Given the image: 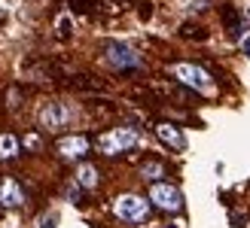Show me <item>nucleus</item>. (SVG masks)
<instances>
[{
	"instance_id": "1",
	"label": "nucleus",
	"mask_w": 250,
	"mask_h": 228,
	"mask_svg": "<svg viewBox=\"0 0 250 228\" xmlns=\"http://www.w3.org/2000/svg\"><path fill=\"white\" fill-rule=\"evenodd\" d=\"M134 143H137V131H134V128H113V131L101 134V140H98V146H101L104 155L125 152V149H131Z\"/></svg>"
},
{
	"instance_id": "2",
	"label": "nucleus",
	"mask_w": 250,
	"mask_h": 228,
	"mask_svg": "<svg viewBox=\"0 0 250 228\" xmlns=\"http://www.w3.org/2000/svg\"><path fill=\"white\" fill-rule=\"evenodd\" d=\"M113 210H116V216L125 219V222H144L146 213H149V204L141 195H119Z\"/></svg>"
},
{
	"instance_id": "3",
	"label": "nucleus",
	"mask_w": 250,
	"mask_h": 228,
	"mask_svg": "<svg viewBox=\"0 0 250 228\" xmlns=\"http://www.w3.org/2000/svg\"><path fill=\"white\" fill-rule=\"evenodd\" d=\"M174 76L183 82V85H189L195 88V92H214V82H210V76L202 70V67H195V64H174Z\"/></svg>"
},
{
	"instance_id": "4",
	"label": "nucleus",
	"mask_w": 250,
	"mask_h": 228,
	"mask_svg": "<svg viewBox=\"0 0 250 228\" xmlns=\"http://www.w3.org/2000/svg\"><path fill=\"white\" fill-rule=\"evenodd\" d=\"M149 201H153L156 207H162V210H180L183 195H180V189H177V186L153 183V189H149Z\"/></svg>"
},
{
	"instance_id": "5",
	"label": "nucleus",
	"mask_w": 250,
	"mask_h": 228,
	"mask_svg": "<svg viewBox=\"0 0 250 228\" xmlns=\"http://www.w3.org/2000/svg\"><path fill=\"white\" fill-rule=\"evenodd\" d=\"M107 61L113 67H119V70H125V67H141V58L134 55V49L122 46V43H110L107 46Z\"/></svg>"
},
{
	"instance_id": "6",
	"label": "nucleus",
	"mask_w": 250,
	"mask_h": 228,
	"mask_svg": "<svg viewBox=\"0 0 250 228\" xmlns=\"http://www.w3.org/2000/svg\"><path fill=\"white\" fill-rule=\"evenodd\" d=\"M67 119H70V110H67L64 104H46L43 113H40V122L46 125V128H52V131L64 128Z\"/></svg>"
},
{
	"instance_id": "7",
	"label": "nucleus",
	"mask_w": 250,
	"mask_h": 228,
	"mask_svg": "<svg viewBox=\"0 0 250 228\" xmlns=\"http://www.w3.org/2000/svg\"><path fill=\"white\" fill-rule=\"evenodd\" d=\"M58 152L64 158H83L85 152H89V140L80 134H73V137H61L58 140Z\"/></svg>"
},
{
	"instance_id": "8",
	"label": "nucleus",
	"mask_w": 250,
	"mask_h": 228,
	"mask_svg": "<svg viewBox=\"0 0 250 228\" xmlns=\"http://www.w3.org/2000/svg\"><path fill=\"white\" fill-rule=\"evenodd\" d=\"M156 134H159V140L168 143L171 149H183V146H186V137H183L177 128H174V125H168V122H162L159 128H156Z\"/></svg>"
},
{
	"instance_id": "9",
	"label": "nucleus",
	"mask_w": 250,
	"mask_h": 228,
	"mask_svg": "<svg viewBox=\"0 0 250 228\" xmlns=\"http://www.w3.org/2000/svg\"><path fill=\"white\" fill-rule=\"evenodd\" d=\"M21 189H19V183H12V180H3L0 183V204L3 207H19L21 204Z\"/></svg>"
},
{
	"instance_id": "10",
	"label": "nucleus",
	"mask_w": 250,
	"mask_h": 228,
	"mask_svg": "<svg viewBox=\"0 0 250 228\" xmlns=\"http://www.w3.org/2000/svg\"><path fill=\"white\" fill-rule=\"evenodd\" d=\"M19 152V137L16 134H0V158H12Z\"/></svg>"
},
{
	"instance_id": "11",
	"label": "nucleus",
	"mask_w": 250,
	"mask_h": 228,
	"mask_svg": "<svg viewBox=\"0 0 250 228\" xmlns=\"http://www.w3.org/2000/svg\"><path fill=\"white\" fill-rule=\"evenodd\" d=\"M77 183H80L83 189H95V183H98V171L92 168V164H83V168L77 171Z\"/></svg>"
},
{
	"instance_id": "12",
	"label": "nucleus",
	"mask_w": 250,
	"mask_h": 228,
	"mask_svg": "<svg viewBox=\"0 0 250 228\" xmlns=\"http://www.w3.org/2000/svg\"><path fill=\"white\" fill-rule=\"evenodd\" d=\"M144 176H146V180H156V176H162V164H156V161L144 164Z\"/></svg>"
},
{
	"instance_id": "13",
	"label": "nucleus",
	"mask_w": 250,
	"mask_h": 228,
	"mask_svg": "<svg viewBox=\"0 0 250 228\" xmlns=\"http://www.w3.org/2000/svg\"><path fill=\"white\" fill-rule=\"evenodd\" d=\"M70 24H73L70 16H61V19H58V31H61V34H70Z\"/></svg>"
},
{
	"instance_id": "14",
	"label": "nucleus",
	"mask_w": 250,
	"mask_h": 228,
	"mask_svg": "<svg viewBox=\"0 0 250 228\" xmlns=\"http://www.w3.org/2000/svg\"><path fill=\"white\" fill-rule=\"evenodd\" d=\"M55 222H58V216H55V213H49V216L43 219V225H40V228H55Z\"/></svg>"
},
{
	"instance_id": "15",
	"label": "nucleus",
	"mask_w": 250,
	"mask_h": 228,
	"mask_svg": "<svg viewBox=\"0 0 250 228\" xmlns=\"http://www.w3.org/2000/svg\"><path fill=\"white\" fill-rule=\"evenodd\" d=\"M24 143H28L31 149H40V137H37V134H28V140H24Z\"/></svg>"
},
{
	"instance_id": "16",
	"label": "nucleus",
	"mask_w": 250,
	"mask_h": 228,
	"mask_svg": "<svg viewBox=\"0 0 250 228\" xmlns=\"http://www.w3.org/2000/svg\"><path fill=\"white\" fill-rule=\"evenodd\" d=\"M244 49H247V52H250V37H244V43H241Z\"/></svg>"
}]
</instances>
